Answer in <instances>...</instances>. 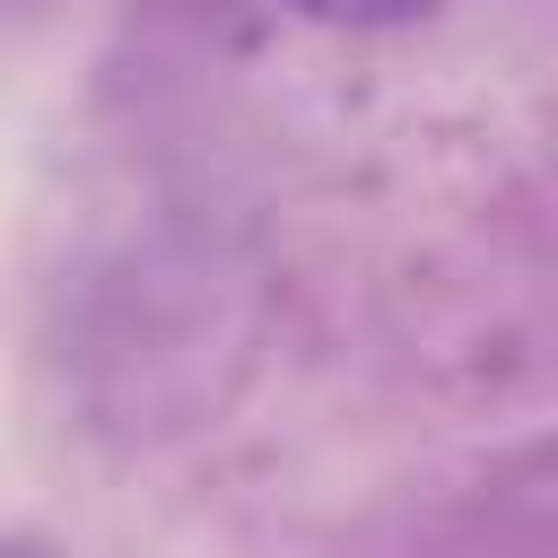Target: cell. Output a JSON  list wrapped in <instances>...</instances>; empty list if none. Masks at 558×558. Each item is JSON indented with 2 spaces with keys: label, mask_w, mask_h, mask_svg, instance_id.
<instances>
[{
  "label": "cell",
  "mask_w": 558,
  "mask_h": 558,
  "mask_svg": "<svg viewBox=\"0 0 558 558\" xmlns=\"http://www.w3.org/2000/svg\"><path fill=\"white\" fill-rule=\"evenodd\" d=\"M0 558H61L44 532H0Z\"/></svg>",
  "instance_id": "7a4b0ae2"
},
{
  "label": "cell",
  "mask_w": 558,
  "mask_h": 558,
  "mask_svg": "<svg viewBox=\"0 0 558 558\" xmlns=\"http://www.w3.org/2000/svg\"><path fill=\"white\" fill-rule=\"evenodd\" d=\"M279 9L305 17V26H331V35H392V26L436 17L445 0H279Z\"/></svg>",
  "instance_id": "6da1fadb"
}]
</instances>
